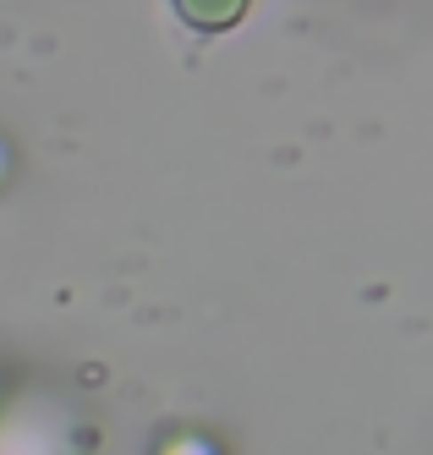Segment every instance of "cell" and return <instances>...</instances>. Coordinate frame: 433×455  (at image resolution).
<instances>
[{
  "instance_id": "obj_1",
  "label": "cell",
  "mask_w": 433,
  "mask_h": 455,
  "mask_svg": "<svg viewBox=\"0 0 433 455\" xmlns=\"http://www.w3.org/2000/svg\"><path fill=\"white\" fill-rule=\"evenodd\" d=\"M176 17L192 34H225L247 17V0H176Z\"/></svg>"
}]
</instances>
